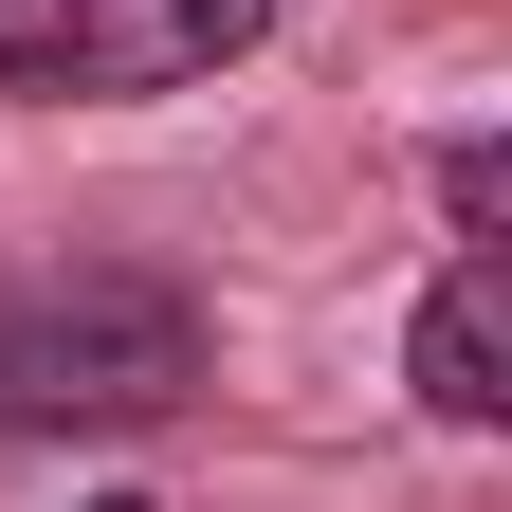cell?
<instances>
[{"label":"cell","instance_id":"1","mask_svg":"<svg viewBox=\"0 0 512 512\" xmlns=\"http://www.w3.org/2000/svg\"><path fill=\"white\" fill-rule=\"evenodd\" d=\"M202 293L183 275H0V439H128V421H183L202 403Z\"/></svg>","mask_w":512,"mask_h":512},{"label":"cell","instance_id":"2","mask_svg":"<svg viewBox=\"0 0 512 512\" xmlns=\"http://www.w3.org/2000/svg\"><path fill=\"white\" fill-rule=\"evenodd\" d=\"M275 55V0H0V92L19 110H165Z\"/></svg>","mask_w":512,"mask_h":512},{"label":"cell","instance_id":"3","mask_svg":"<svg viewBox=\"0 0 512 512\" xmlns=\"http://www.w3.org/2000/svg\"><path fill=\"white\" fill-rule=\"evenodd\" d=\"M403 384H421L439 439H494V421H512V275H494V238H458V256L421 275V311H403Z\"/></svg>","mask_w":512,"mask_h":512},{"label":"cell","instance_id":"4","mask_svg":"<svg viewBox=\"0 0 512 512\" xmlns=\"http://www.w3.org/2000/svg\"><path fill=\"white\" fill-rule=\"evenodd\" d=\"M494 220H512V147L458 128V147H439V238H494Z\"/></svg>","mask_w":512,"mask_h":512},{"label":"cell","instance_id":"5","mask_svg":"<svg viewBox=\"0 0 512 512\" xmlns=\"http://www.w3.org/2000/svg\"><path fill=\"white\" fill-rule=\"evenodd\" d=\"M92 512H147V494H92Z\"/></svg>","mask_w":512,"mask_h":512}]
</instances>
